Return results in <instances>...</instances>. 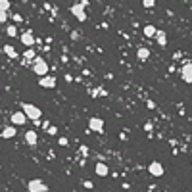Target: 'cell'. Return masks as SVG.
I'll list each match as a JSON object with an SVG mask.
<instances>
[{
  "mask_svg": "<svg viewBox=\"0 0 192 192\" xmlns=\"http://www.w3.org/2000/svg\"><path fill=\"white\" fill-rule=\"evenodd\" d=\"M108 92L104 90V87H98V88H94V92H92V96H106Z\"/></svg>",
  "mask_w": 192,
  "mask_h": 192,
  "instance_id": "cell-21",
  "label": "cell"
},
{
  "mask_svg": "<svg viewBox=\"0 0 192 192\" xmlns=\"http://www.w3.org/2000/svg\"><path fill=\"white\" fill-rule=\"evenodd\" d=\"M180 77H183L185 83H192V62L185 63L183 69H180Z\"/></svg>",
  "mask_w": 192,
  "mask_h": 192,
  "instance_id": "cell-7",
  "label": "cell"
},
{
  "mask_svg": "<svg viewBox=\"0 0 192 192\" xmlns=\"http://www.w3.org/2000/svg\"><path fill=\"white\" fill-rule=\"evenodd\" d=\"M71 14H73L75 19H79V21H87V12H85V6H83L81 2L71 6Z\"/></svg>",
  "mask_w": 192,
  "mask_h": 192,
  "instance_id": "cell-4",
  "label": "cell"
},
{
  "mask_svg": "<svg viewBox=\"0 0 192 192\" xmlns=\"http://www.w3.org/2000/svg\"><path fill=\"white\" fill-rule=\"evenodd\" d=\"M79 154H81V156H88V146H79Z\"/></svg>",
  "mask_w": 192,
  "mask_h": 192,
  "instance_id": "cell-23",
  "label": "cell"
},
{
  "mask_svg": "<svg viewBox=\"0 0 192 192\" xmlns=\"http://www.w3.org/2000/svg\"><path fill=\"white\" fill-rule=\"evenodd\" d=\"M56 83H58V81H56V77H48V75H44V77H40L39 79V85L40 87H44V88H54L56 87Z\"/></svg>",
  "mask_w": 192,
  "mask_h": 192,
  "instance_id": "cell-9",
  "label": "cell"
},
{
  "mask_svg": "<svg viewBox=\"0 0 192 192\" xmlns=\"http://www.w3.org/2000/svg\"><path fill=\"white\" fill-rule=\"evenodd\" d=\"M144 37H148V39H152V37H156V33H157V29L154 27V25H144Z\"/></svg>",
  "mask_w": 192,
  "mask_h": 192,
  "instance_id": "cell-16",
  "label": "cell"
},
{
  "mask_svg": "<svg viewBox=\"0 0 192 192\" xmlns=\"http://www.w3.org/2000/svg\"><path fill=\"white\" fill-rule=\"evenodd\" d=\"M152 129H154V127H152V123H146V125H144V131H148V133H150Z\"/></svg>",
  "mask_w": 192,
  "mask_h": 192,
  "instance_id": "cell-28",
  "label": "cell"
},
{
  "mask_svg": "<svg viewBox=\"0 0 192 192\" xmlns=\"http://www.w3.org/2000/svg\"><path fill=\"white\" fill-rule=\"evenodd\" d=\"M83 186H85V188H94V185L90 183V180H83Z\"/></svg>",
  "mask_w": 192,
  "mask_h": 192,
  "instance_id": "cell-26",
  "label": "cell"
},
{
  "mask_svg": "<svg viewBox=\"0 0 192 192\" xmlns=\"http://www.w3.org/2000/svg\"><path fill=\"white\" fill-rule=\"evenodd\" d=\"M23 58H25V60H35V50L29 46V48L23 52Z\"/></svg>",
  "mask_w": 192,
  "mask_h": 192,
  "instance_id": "cell-18",
  "label": "cell"
},
{
  "mask_svg": "<svg viewBox=\"0 0 192 192\" xmlns=\"http://www.w3.org/2000/svg\"><path fill=\"white\" fill-rule=\"evenodd\" d=\"M10 121H12L16 127H17V125H25V123H27V115H25V111H23V110L14 111L12 117H10Z\"/></svg>",
  "mask_w": 192,
  "mask_h": 192,
  "instance_id": "cell-6",
  "label": "cell"
},
{
  "mask_svg": "<svg viewBox=\"0 0 192 192\" xmlns=\"http://www.w3.org/2000/svg\"><path fill=\"white\" fill-rule=\"evenodd\" d=\"M21 110L25 111V115H27V119H33V121H39L40 119V115H42V111H40V108H37L35 104H21Z\"/></svg>",
  "mask_w": 192,
  "mask_h": 192,
  "instance_id": "cell-1",
  "label": "cell"
},
{
  "mask_svg": "<svg viewBox=\"0 0 192 192\" xmlns=\"http://www.w3.org/2000/svg\"><path fill=\"white\" fill-rule=\"evenodd\" d=\"M37 138H39V137H37L35 131H27V133H25V142H27L29 146H35V144H37Z\"/></svg>",
  "mask_w": 192,
  "mask_h": 192,
  "instance_id": "cell-14",
  "label": "cell"
},
{
  "mask_svg": "<svg viewBox=\"0 0 192 192\" xmlns=\"http://www.w3.org/2000/svg\"><path fill=\"white\" fill-rule=\"evenodd\" d=\"M58 144H60V146H67V138H60Z\"/></svg>",
  "mask_w": 192,
  "mask_h": 192,
  "instance_id": "cell-29",
  "label": "cell"
},
{
  "mask_svg": "<svg viewBox=\"0 0 192 192\" xmlns=\"http://www.w3.org/2000/svg\"><path fill=\"white\" fill-rule=\"evenodd\" d=\"M148 171H150L152 177H162V175H163V165H162L160 162H152V163L148 165Z\"/></svg>",
  "mask_w": 192,
  "mask_h": 192,
  "instance_id": "cell-8",
  "label": "cell"
},
{
  "mask_svg": "<svg viewBox=\"0 0 192 192\" xmlns=\"http://www.w3.org/2000/svg\"><path fill=\"white\" fill-rule=\"evenodd\" d=\"M6 19H8V12L0 10V23H6Z\"/></svg>",
  "mask_w": 192,
  "mask_h": 192,
  "instance_id": "cell-24",
  "label": "cell"
},
{
  "mask_svg": "<svg viewBox=\"0 0 192 192\" xmlns=\"http://www.w3.org/2000/svg\"><path fill=\"white\" fill-rule=\"evenodd\" d=\"M19 40L25 44V46H33V44H35V37H33V33H23V35L19 37Z\"/></svg>",
  "mask_w": 192,
  "mask_h": 192,
  "instance_id": "cell-10",
  "label": "cell"
},
{
  "mask_svg": "<svg viewBox=\"0 0 192 192\" xmlns=\"http://www.w3.org/2000/svg\"><path fill=\"white\" fill-rule=\"evenodd\" d=\"M4 54L8 56V58H16L17 56V52H16V48L12 46V44H4Z\"/></svg>",
  "mask_w": 192,
  "mask_h": 192,
  "instance_id": "cell-17",
  "label": "cell"
},
{
  "mask_svg": "<svg viewBox=\"0 0 192 192\" xmlns=\"http://www.w3.org/2000/svg\"><path fill=\"white\" fill-rule=\"evenodd\" d=\"M88 129L94 131V133H104V119L90 117V119H88Z\"/></svg>",
  "mask_w": 192,
  "mask_h": 192,
  "instance_id": "cell-5",
  "label": "cell"
},
{
  "mask_svg": "<svg viewBox=\"0 0 192 192\" xmlns=\"http://www.w3.org/2000/svg\"><path fill=\"white\" fill-rule=\"evenodd\" d=\"M46 133H48V134H58V129H56L54 125H48V127H46Z\"/></svg>",
  "mask_w": 192,
  "mask_h": 192,
  "instance_id": "cell-25",
  "label": "cell"
},
{
  "mask_svg": "<svg viewBox=\"0 0 192 192\" xmlns=\"http://www.w3.org/2000/svg\"><path fill=\"white\" fill-rule=\"evenodd\" d=\"M142 6L144 8H154L156 6V0H142Z\"/></svg>",
  "mask_w": 192,
  "mask_h": 192,
  "instance_id": "cell-22",
  "label": "cell"
},
{
  "mask_svg": "<svg viewBox=\"0 0 192 192\" xmlns=\"http://www.w3.org/2000/svg\"><path fill=\"white\" fill-rule=\"evenodd\" d=\"M10 4H12V0H0V10L8 12V10H10Z\"/></svg>",
  "mask_w": 192,
  "mask_h": 192,
  "instance_id": "cell-19",
  "label": "cell"
},
{
  "mask_svg": "<svg viewBox=\"0 0 192 192\" xmlns=\"http://www.w3.org/2000/svg\"><path fill=\"white\" fill-rule=\"evenodd\" d=\"M154 39L157 40V44H160V46H165V44H167V35H165V31H160V29H157V33H156Z\"/></svg>",
  "mask_w": 192,
  "mask_h": 192,
  "instance_id": "cell-15",
  "label": "cell"
},
{
  "mask_svg": "<svg viewBox=\"0 0 192 192\" xmlns=\"http://www.w3.org/2000/svg\"><path fill=\"white\" fill-rule=\"evenodd\" d=\"M27 190L29 192H48V186L42 183L40 179H33L27 183Z\"/></svg>",
  "mask_w": 192,
  "mask_h": 192,
  "instance_id": "cell-3",
  "label": "cell"
},
{
  "mask_svg": "<svg viewBox=\"0 0 192 192\" xmlns=\"http://www.w3.org/2000/svg\"><path fill=\"white\" fill-rule=\"evenodd\" d=\"M14 137H16V125L14 123L2 129V138H14Z\"/></svg>",
  "mask_w": 192,
  "mask_h": 192,
  "instance_id": "cell-12",
  "label": "cell"
},
{
  "mask_svg": "<svg viewBox=\"0 0 192 192\" xmlns=\"http://www.w3.org/2000/svg\"><path fill=\"white\" fill-rule=\"evenodd\" d=\"M33 71H35V75H39V77L48 75V63L44 62L40 56H35V60H33Z\"/></svg>",
  "mask_w": 192,
  "mask_h": 192,
  "instance_id": "cell-2",
  "label": "cell"
},
{
  "mask_svg": "<svg viewBox=\"0 0 192 192\" xmlns=\"http://www.w3.org/2000/svg\"><path fill=\"white\" fill-rule=\"evenodd\" d=\"M137 58H138L140 62H146V60L150 58V50L146 48V46H140V48L137 50Z\"/></svg>",
  "mask_w": 192,
  "mask_h": 192,
  "instance_id": "cell-13",
  "label": "cell"
},
{
  "mask_svg": "<svg viewBox=\"0 0 192 192\" xmlns=\"http://www.w3.org/2000/svg\"><path fill=\"white\" fill-rule=\"evenodd\" d=\"M6 33H8V37H17V29H16V25H10V27L6 29Z\"/></svg>",
  "mask_w": 192,
  "mask_h": 192,
  "instance_id": "cell-20",
  "label": "cell"
},
{
  "mask_svg": "<svg viewBox=\"0 0 192 192\" xmlns=\"http://www.w3.org/2000/svg\"><path fill=\"white\" fill-rule=\"evenodd\" d=\"M94 171H96V175H98V177H108L110 169H108V165H106V163L98 162V163H96V169H94Z\"/></svg>",
  "mask_w": 192,
  "mask_h": 192,
  "instance_id": "cell-11",
  "label": "cell"
},
{
  "mask_svg": "<svg viewBox=\"0 0 192 192\" xmlns=\"http://www.w3.org/2000/svg\"><path fill=\"white\" fill-rule=\"evenodd\" d=\"M146 106H148V110H154V108H156V104L152 102V100H148V102H146Z\"/></svg>",
  "mask_w": 192,
  "mask_h": 192,
  "instance_id": "cell-27",
  "label": "cell"
}]
</instances>
